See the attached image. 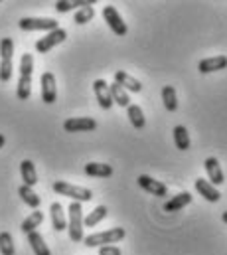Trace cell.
<instances>
[{"mask_svg":"<svg viewBox=\"0 0 227 255\" xmlns=\"http://www.w3.org/2000/svg\"><path fill=\"white\" fill-rule=\"evenodd\" d=\"M93 91H95V97L99 101V107L109 111L113 107V99H111V93H109V83L105 79H95L93 81Z\"/></svg>","mask_w":227,"mask_h":255,"instance_id":"obj_12","label":"cell"},{"mask_svg":"<svg viewBox=\"0 0 227 255\" xmlns=\"http://www.w3.org/2000/svg\"><path fill=\"white\" fill-rule=\"evenodd\" d=\"M174 144L178 150H188L190 148V134H188V128L184 125H178L174 127Z\"/></svg>","mask_w":227,"mask_h":255,"instance_id":"obj_26","label":"cell"},{"mask_svg":"<svg viewBox=\"0 0 227 255\" xmlns=\"http://www.w3.org/2000/svg\"><path fill=\"white\" fill-rule=\"evenodd\" d=\"M114 83H118L126 93H140L142 91V83L138 79H134L132 75H128L126 71H114Z\"/></svg>","mask_w":227,"mask_h":255,"instance_id":"obj_14","label":"cell"},{"mask_svg":"<svg viewBox=\"0 0 227 255\" xmlns=\"http://www.w3.org/2000/svg\"><path fill=\"white\" fill-rule=\"evenodd\" d=\"M136 182H138V186H140L142 190L148 192V194H152V196H158V198H162V196H166V194H168V186H166L164 182H160V180H154L152 176L140 174Z\"/></svg>","mask_w":227,"mask_h":255,"instance_id":"obj_11","label":"cell"},{"mask_svg":"<svg viewBox=\"0 0 227 255\" xmlns=\"http://www.w3.org/2000/svg\"><path fill=\"white\" fill-rule=\"evenodd\" d=\"M222 220H224V222H226V224H227V210H226V212H224V214H222Z\"/></svg>","mask_w":227,"mask_h":255,"instance_id":"obj_34","label":"cell"},{"mask_svg":"<svg viewBox=\"0 0 227 255\" xmlns=\"http://www.w3.org/2000/svg\"><path fill=\"white\" fill-rule=\"evenodd\" d=\"M50 216H52V228H54L56 232L67 230V218H65V214H63V206H61L59 202H54V204L50 206Z\"/></svg>","mask_w":227,"mask_h":255,"instance_id":"obj_19","label":"cell"},{"mask_svg":"<svg viewBox=\"0 0 227 255\" xmlns=\"http://www.w3.org/2000/svg\"><path fill=\"white\" fill-rule=\"evenodd\" d=\"M204 166H206V172H208V176H210V184H212V186H220V184H224V182H226L224 170H222L220 160H218L216 156L206 158Z\"/></svg>","mask_w":227,"mask_h":255,"instance_id":"obj_13","label":"cell"},{"mask_svg":"<svg viewBox=\"0 0 227 255\" xmlns=\"http://www.w3.org/2000/svg\"><path fill=\"white\" fill-rule=\"evenodd\" d=\"M99 255H122V252L116 246H103L99 248Z\"/></svg>","mask_w":227,"mask_h":255,"instance_id":"obj_32","label":"cell"},{"mask_svg":"<svg viewBox=\"0 0 227 255\" xmlns=\"http://www.w3.org/2000/svg\"><path fill=\"white\" fill-rule=\"evenodd\" d=\"M67 40V32L63 28H57L54 32H48L44 38H40L36 42V52L38 54H48L52 48H56L57 44H63Z\"/></svg>","mask_w":227,"mask_h":255,"instance_id":"obj_8","label":"cell"},{"mask_svg":"<svg viewBox=\"0 0 227 255\" xmlns=\"http://www.w3.org/2000/svg\"><path fill=\"white\" fill-rule=\"evenodd\" d=\"M126 115H128V121L130 125L136 128V130H142L146 127V119H144V113L138 105H128L126 107Z\"/></svg>","mask_w":227,"mask_h":255,"instance_id":"obj_22","label":"cell"},{"mask_svg":"<svg viewBox=\"0 0 227 255\" xmlns=\"http://www.w3.org/2000/svg\"><path fill=\"white\" fill-rule=\"evenodd\" d=\"M42 222H44V214L36 210V212H32V214H30V216H28V218H26V220L20 224V232L28 236V234L36 232V228H38Z\"/></svg>","mask_w":227,"mask_h":255,"instance_id":"obj_23","label":"cell"},{"mask_svg":"<svg viewBox=\"0 0 227 255\" xmlns=\"http://www.w3.org/2000/svg\"><path fill=\"white\" fill-rule=\"evenodd\" d=\"M109 93H111L113 103H116L118 107H128V105H130V97H128V93H126L118 83H111V85H109Z\"/></svg>","mask_w":227,"mask_h":255,"instance_id":"obj_25","label":"cell"},{"mask_svg":"<svg viewBox=\"0 0 227 255\" xmlns=\"http://www.w3.org/2000/svg\"><path fill=\"white\" fill-rule=\"evenodd\" d=\"M40 83H42V101H44L46 105L56 103V99H57L56 75H54L52 71H46V73H42Z\"/></svg>","mask_w":227,"mask_h":255,"instance_id":"obj_9","label":"cell"},{"mask_svg":"<svg viewBox=\"0 0 227 255\" xmlns=\"http://www.w3.org/2000/svg\"><path fill=\"white\" fill-rule=\"evenodd\" d=\"M194 186H196V190L200 192V196H204L208 202H220L222 194H220V190H218L216 186H212L208 180H204V178H198V180L194 182Z\"/></svg>","mask_w":227,"mask_h":255,"instance_id":"obj_18","label":"cell"},{"mask_svg":"<svg viewBox=\"0 0 227 255\" xmlns=\"http://www.w3.org/2000/svg\"><path fill=\"white\" fill-rule=\"evenodd\" d=\"M124 236H126L124 228H113V230L99 232V234H91V236L83 238V244H85L87 248H103V246H113V244H118Z\"/></svg>","mask_w":227,"mask_h":255,"instance_id":"obj_3","label":"cell"},{"mask_svg":"<svg viewBox=\"0 0 227 255\" xmlns=\"http://www.w3.org/2000/svg\"><path fill=\"white\" fill-rule=\"evenodd\" d=\"M4 144H6V136H4V134H2V132H0V148H2V146H4Z\"/></svg>","mask_w":227,"mask_h":255,"instance_id":"obj_33","label":"cell"},{"mask_svg":"<svg viewBox=\"0 0 227 255\" xmlns=\"http://www.w3.org/2000/svg\"><path fill=\"white\" fill-rule=\"evenodd\" d=\"M0 255H16L14 240L10 232H0Z\"/></svg>","mask_w":227,"mask_h":255,"instance_id":"obj_30","label":"cell"},{"mask_svg":"<svg viewBox=\"0 0 227 255\" xmlns=\"http://www.w3.org/2000/svg\"><path fill=\"white\" fill-rule=\"evenodd\" d=\"M107 214H109L107 206H97L93 212H89V216H87V218H83V226H85V228H95L101 220H105V218H107Z\"/></svg>","mask_w":227,"mask_h":255,"instance_id":"obj_27","label":"cell"},{"mask_svg":"<svg viewBox=\"0 0 227 255\" xmlns=\"http://www.w3.org/2000/svg\"><path fill=\"white\" fill-rule=\"evenodd\" d=\"M97 128V121L91 117H71L63 121V130L67 132H89Z\"/></svg>","mask_w":227,"mask_h":255,"instance_id":"obj_10","label":"cell"},{"mask_svg":"<svg viewBox=\"0 0 227 255\" xmlns=\"http://www.w3.org/2000/svg\"><path fill=\"white\" fill-rule=\"evenodd\" d=\"M12 54H14V42L12 38L0 40V81L8 83L12 77Z\"/></svg>","mask_w":227,"mask_h":255,"instance_id":"obj_5","label":"cell"},{"mask_svg":"<svg viewBox=\"0 0 227 255\" xmlns=\"http://www.w3.org/2000/svg\"><path fill=\"white\" fill-rule=\"evenodd\" d=\"M95 4V0H57L56 2V10L57 12H69V10H73V8H77V6H93Z\"/></svg>","mask_w":227,"mask_h":255,"instance_id":"obj_29","label":"cell"},{"mask_svg":"<svg viewBox=\"0 0 227 255\" xmlns=\"http://www.w3.org/2000/svg\"><path fill=\"white\" fill-rule=\"evenodd\" d=\"M18 196L22 198V202H24L26 206H30V208H34V210H38L40 204H42V198L32 190L30 186H24V184H22V186L18 188Z\"/></svg>","mask_w":227,"mask_h":255,"instance_id":"obj_24","label":"cell"},{"mask_svg":"<svg viewBox=\"0 0 227 255\" xmlns=\"http://www.w3.org/2000/svg\"><path fill=\"white\" fill-rule=\"evenodd\" d=\"M192 202V194L190 192H180V194H176L174 198H170L166 204H164V210L166 212H178V210H182L184 206H188Z\"/></svg>","mask_w":227,"mask_h":255,"instance_id":"obj_20","label":"cell"},{"mask_svg":"<svg viewBox=\"0 0 227 255\" xmlns=\"http://www.w3.org/2000/svg\"><path fill=\"white\" fill-rule=\"evenodd\" d=\"M52 188H54V192H57L59 196H67V198H71L73 202H79V204L89 202V200L93 198V192L89 190V188L75 186V184H69V182H65V180H56V182L52 184Z\"/></svg>","mask_w":227,"mask_h":255,"instance_id":"obj_4","label":"cell"},{"mask_svg":"<svg viewBox=\"0 0 227 255\" xmlns=\"http://www.w3.org/2000/svg\"><path fill=\"white\" fill-rule=\"evenodd\" d=\"M20 174H22V180H24V186H30L34 188L38 184V172H36V164L32 160H22L20 164Z\"/></svg>","mask_w":227,"mask_h":255,"instance_id":"obj_17","label":"cell"},{"mask_svg":"<svg viewBox=\"0 0 227 255\" xmlns=\"http://www.w3.org/2000/svg\"><path fill=\"white\" fill-rule=\"evenodd\" d=\"M32 73H34V58L32 54H24L20 60V77L16 87V95L20 101L30 99L32 95Z\"/></svg>","mask_w":227,"mask_h":255,"instance_id":"obj_1","label":"cell"},{"mask_svg":"<svg viewBox=\"0 0 227 255\" xmlns=\"http://www.w3.org/2000/svg\"><path fill=\"white\" fill-rule=\"evenodd\" d=\"M162 103H164L166 111H170V113L178 111V97H176V89L172 85H164L162 87Z\"/></svg>","mask_w":227,"mask_h":255,"instance_id":"obj_28","label":"cell"},{"mask_svg":"<svg viewBox=\"0 0 227 255\" xmlns=\"http://www.w3.org/2000/svg\"><path fill=\"white\" fill-rule=\"evenodd\" d=\"M93 16H95V10H93V6H83V8H79V10L75 12V16H73V22H75V24H79V26H83V24L91 22V20H93Z\"/></svg>","mask_w":227,"mask_h":255,"instance_id":"obj_31","label":"cell"},{"mask_svg":"<svg viewBox=\"0 0 227 255\" xmlns=\"http://www.w3.org/2000/svg\"><path fill=\"white\" fill-rule=\"evenodd\" d=\"M227 67V56H214V58H206L198 64L200 73H214V71H222Z\"/></svg>","mask_w":227,"mask_h":255,"instance_id":"obj_15","label":"cell"},{"mask_svg":"<svg viewBox=\"0 0 227 255\" xmlns=\"http://www.w3.org/2000/svg\"><path fill=\"white\" fill-rule=\"evenodd\" d=\"M103 20L107 22V26L111 28V32H113L114 36H126V32H128V28H126V24H124V20L120 18V14H118V10L114 8L113 4H107L105 8H103Z\"/></svg>","mask_w":227,"mask_h":255,"instance_id":"obj_7","label":"cell"},{"mask_svg":"<svg viewBox=\"0 0 227 255\" xmlns=\"http://www.w3.org/2000/svg\"><path fill=\"white\" fill-rule=\"evenodd\" d=\"M67 212H69V216H67L69 240L73 244H79V242H83V208L79 202H71Z\"/></svg>","mask_w":227,"mask_h":255,"instance_id":"obj_2","label":"cell"},{"mask_svg":"<svg viewBox=\"0 0 227 255\" xmlns=\"http://www.w3.org/2000/svg\"><path fill=\"white\" fill-rule=\"evenodd\" d=\"M18 26L24 32H38V30H42V32H54V30L59 28L54 18H20Z\"/></svg>","mask_w":227,"mask_h":255,"instance_id":"obj_6","label":"cell"},{"mask_svg":"<svg viewBox=\"0 0 227 255\" xmlns=\"http://www.w3.org/2000/svg\"><path fill=\"white\" fill-rule=\"evenodd\" d=\"M28 244H30L32 252L36 255H52L50 248L46 246V242H44V238H42V234H38V232L28 234Z\"/></svg>","mask_w":227,"mask_h":255,"instance_id":"obj_21","label":"cell"},{"mask_svg":"<svg viewBox=\"0 0 227 255\" xmlns=\"http://www.w3.org/2000/svg\"><path fill=\"white\" fill-rule=\"evenodd\" d=\"M85 174L87 176H93V178H109L113 176V166L111 164H105V162H89L85 164Z\"/></svg>","mask_w":227,"mask_h":255,"instance_id":"obj_16","label":"cell"}]
</instances>
